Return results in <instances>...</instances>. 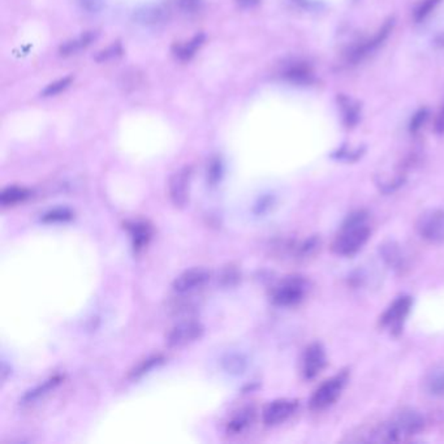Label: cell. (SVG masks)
<instances>
[{"label": "cell", "instance_id": "37", "mask_svg": "<svg viewBox=\"0 0 444 444\" xmlns=\"http://www.w3.org/2000/svg\"><path fill=\"white\" fill-rule=\"evenodd\" d=\"M239 4L242 7H246V8H251L258 4V0H239Z\"/></svg>", "mask_w": 444, "mask_h": 444}, {"label": "cell", "instance_id": "15", "mask_svg": "<svg viewBox=\"0 0 444 444\" xmlns=\"http://www.w3.org/2000/svg\"><path fill=\"white\" fill-rule=\"evenodd\" d=\"M379 253L386 262L387 266H390L392 270L397 272H403L406 267V254L400 245L395 242H387L380 245Z\"/></svg>", "mask_w": 444, "mask_h": 444}, {"label": "cell", "instance_id": "26", "mask_svg": "<svg viewBox=\"0 0 444 444\" xmlns=\"http://www.w3.org/2000/svg\"><path fill=\"white\" fill-rule=\"evenodd\" d=\"M72 218H73V213L69 209L58 207L45 214L42 221L45 223H66L69 222Z\"/></svg>", "mask_w": 444, "mask_h": 444}, {"label": "cell", "instance_id": "5", "mask_svg": "<svg viewBox=\"0 0 444 444\" xmlns=\"http://www.w3.org/2000/svg\"><path fill=\"white\" fill-rule=\"evenodd\" d=\"M413 306V299L410 296H399L392 301V304L387 308L379 318V323L383 329H387L391 334H401L406 318L410 314Z\"/></svg>", "mask_w": 444, "mask_h": 444}, {"label": "cell", "instance_id": "3", "mask_svg": "<svg viewBox=\"0 0 444 444\" xmlns=\"http://www.w3.org/2000/svg\"><path fill=\"white\" fill-rule=\"evenodd\" d=\"M308 280L301 275H290L274 287L271 301L280 308H292L301 304L308 293Z\"/></svg>", "mask_w": 444, "mask_h": 444}, {"label": "cell", "instance_id": "12", "mask_svg": "<svg viewBox=\"0 0 444 444\" xmlns=\"http://www.w3.org/2000/svg\"><path fill=\"white\" fill-rule=\"evenodd\" d=\"M392 27H394V20H388L386 24L379 29V31H378L377 34H376L373 38L369 39L367 42H364L362 45H360L358 47H356V49L353 50V51L349 54L350 61L357 63L360 60H362V59L365 58L367 55H369L371 51H374V50L377 49L379 45H382V43L386 40L388 34H390L391 30H392Z\"/></svg>", "mask_w": 444, "mask_h": 444}, {"label": "cell", "instance_id": "4", "mask_svg": "<svg viewBox=\"0 0 444 444\" xmlns=\"http://www.w3.org/2000/svg\"><path fill=\"white\" fill-rule=\"evenodd\" d=\"M348 378L349 374L347 370H343L336 376L329 378L323 383H320L310 397V409L319 412L334 406L347 386Z\"/></svg>", "mask_w": 444, "mask_h": 444}, {"label": "cell", "instance_id": "31", "mask_svg": "<svg viewBox=\"0 0 444 444\" xmlns=\"http://www.w3.org/2000/svg\"><path fill=\"white\" fill-rule=\"evenodd\" d=\"M71 77L61 78V80H59L57 82H52V84H50L49 87H46L45 90H43V96L45 97H51V96H57L59 94L60 91H63V90H66L68 87H69V84H71Z\"/></svg>", "mask_w": 444, "mask_h": 444}, {"label": "cell", "instance_id": "14", "mask_svg": "<svg viewBox=\"0 0 444 444\" xmlns=\"http://www.w3.org/2000/svg\"><path fill=\"white\" fill-rule=\"evenodd\" d=\"M256 421V409L253 406H244L235 412L225 425L228 435H240L245 433Z\"/></svg>", "mask_w": 444, "mask_h": 444}, {"label": "cell", "instance_id": "33", "mask_svg": "<svg viewBox=\"0 0 444 444\" xmlns=\"http://www.w3.org/2000/svg\"><path fill=\"white\" fill-rule=\"evenodd\" d=\"M179 8L183 10L184 13H195L201 8V0H177Z\"/></svg>", "mask_w": 444, "mask_h": 444}, {"label": "cell", "instance_id": "7", "mask_svg": "<svg viewBox=\"0 0 444 444\" xmlns=\"http://www.w3.org/2000/svg\"><path fill=\"white\" fill-rule=\"evenodd\" d=\"M212 279L210 271L205 267H193L184 271L174 283L172 290L177 296H191L203 290Z\"/></svg>", "mask_w": 444, "mask_h": 444}, {"label": "cell", "instance_id": "22", "mask_svg": "<svg viewBox=\"0 0 444 444\" xmlns=\"http://www.w3.org/2000/svg\"><path fill=\"white\" fill-rule=\"evenodd\" d=\"M240 279H242V272L235 265L225 266L221 272V276H219L221 286L224 288H232V287L237 286Z\"/></svg>", "mask_w": 444, "mask_h": 444}, {"label": "cell", "instance_id": "6", "mask_svg": "<svg viewBox=\"0 0 444 444\" xmlns=\"http://www.w3.org/2000/svg\"><path fill=\"white\" fill-rule=\"evenodd\" d=\"M418 235L431 244H444V210L431 209L421 214L415 223Z\"/></svg>", "mask_w": 444, "mask_h": 444}, {"label": "cell", "instance_id": "34", "mask_svg": "<svg viewBox=\"0 0 444 444\" xmlns=\"http://www.w3.org/2000/svg\"><path fill=\"white\" fill-rule=\"evenodd\" d=\"M80 4L89 13H97L103 7V0H80Z\"/></svg>", "mask_w": 444, "mask_h": 444}, {"label": "cell", "instance_id": "8", "mask_svg": "<svg viewBox=\"0 0 444 444\" xmlns=\"http://www.w3.org/2000/svg\"><path fill=\"white\" fill-rule=\"evenodd\" d=\"M205 327L198 320H184L168 332L165 343L170 348H183L202 338Z\"/></svg>", "mask_w": 444, "mask_h": 444}, {"label": "cell", "instance_id": "21", "mask_svg": "<svg viewBox=\"0 0 444 444\" xmlns=\"http://www.w3.org/2000/svg\"><path fill=\"white\" fill-rule=\"evenodd\" d=\"M286 77L288 78L295 84H310L313 81V72L309 67H306L305 64H297L290 67L286 72Z\"/></svg>", "mask_w": 444, "mask_h": 444}, {"label": "cell", "instance_id": "30", "mask_svg": "<svg viewBox=\"0 0 444 444\" xmlns=\"http://www.w3.org/2000/svg\"><path fill=\"white\" fill-rule=\"evenodd\" d=\"M441 0H425L415 13V21H422L425 20L433 10H435V7L439 4Z\"/></svg>", "mask_w": 444, "mask_h": 444}, {"label": "cell", "instance_id": "36", "mask_svg": "<svg viewBox=\"0 0 444 444\" xmlns=\"http://www.w3.org/2000/svg\"><path fill=\"white\" fill-rule=\"evenodd\" d=\"M117 51H120L119 46H112V47H110V49L103 51V52L101 54V59H102V60H106V59L108 58H114Z\"/></svg>", "mask_w": 444, "mask_h": 444}, {"label": "cell", "instance_id": "10", "mask_svg": "<svg viewBox=\"0 0 444 444\" xmlns=\"http://www.w3.org/2000/svg\"><path fill=\"white\" fill-rule=\"evenodd\" d=\"M327 367L326 350L319 343H313L304 350L301 358V373L306 380L318 377Z\"/></svg>", "mask_w": 444, "mask_h": 444}, {"label": "cell", "instance_id": "17", "mask_svg": "<svg viewBox=\"0 0 444 444\" xmlns=\"http://www.w3.org/2000/svg\"><path fill=\"white\" fill-rule=\"evenodd\" d=\"M424 386L429 395L444 399V367H435L430 370L425 377Z\"/></svg>", "mask_w": 444, "mask_h": 444}, {"label": "cell", "instance_id": "25", "mask_svg": "<svg viewBox=\"0 0 444 444\" xmlns=\"http://www.w3.org/2000/svg\"><path fill=\"white\" fill-rule=\"evenodd\" d=\"M93 33H87L85 36L80 37L77 39H73L71 42H67L63 47H61V55H72V54H76L77 51H80L84 47H87V45L93 40Z\"/></svg>", "mask_w": 444, "mask_h": 444}, {"label": "cell", "instance_id": "19", "mask_svg": "<svg viewBox=\"0 0 444 444\" xmlns=\"http://www.w3.org/2000/svg\"><path fill=\"white\" fill-rule=\"evenodd\" d=\"M29 189L22 186H8L0 194V203L3 207L16 206L19 203L25 202L30 197Z\"/></svg>", "mask_w": 444, "mask_h": 444}, {"label": "cell", "instance_id": "32", "mask_svg": "<svg viewBox=\"0 0 444 444\" xmlns=\"http://www.w3.org/2000/svg\"><path fill=\"white\" fill-rule=\"evenodd\" d=\"M427 116H429V112H427V110H420L418 112H415V116L412 117V120H410V124H409V131L412 132V133H417L422 126L425 124L426 120H427Z\"/></svg>", "mask_w": 444, "mask_h": 444}, {"label": "cell", "instance_id": "35", "mask_svg": "<svg viewBox=\"0 0 444 444\" xmlns=\"http://www.w3.org/2000/svg\"><path fill=\"white\" fill-rule=\"evenodd\" d=\"M435 132L439 135H444V108L439 112V115L435 120Z\"/></svg>", "mask_w": 444, "mask_h": 444}, {"label": "cell", "instance_id": "13", "mask_svg": "<svg viewBox=\"0 0 444 444\" xmlns=\"http://www.w3.org/2000/svg\"><path fill=\"white\" fill-rule=\"evenodd\" d=\"M170 16V10L162 4H147L135 12V20L146 27H154L163 24Z\"/></svg>", "mask_w": 444, "mask_h": 444}, {"label": "cell", "instance_id": "2", "mask_svg": "<svg viewBox=\"0 0 444 444\" xmlns=\"http://www.w3.org/2000/svg\"><path fill=\"white\" fill-rule=\"evenodd\" d=\"M424 417L412 408H401L380 427L377 435L382 442H404L422 431Z\"/></svg>", "mask_w": 444, "mask_h": 444}, {"label": "cell", "instance_id": "24", "mask_svg": "<svg viewBox=\"0 0 444 444\" xmlns=\"http://www.w3.org/2000/svg\"><path fill=\"white\" fill-rule=\"evenodd\" d=\"M163 362L162 356H151V357L146 358L144 361H141L137 367L131 371V378L132 379H138L147 374L150 370H153L155 367H158L159 364Z\"/></svg>", "mask_w": 444, "mask_h": 444}, {"label": "cell", "instance_id": "11", "mask_svg": "<svg viewBox=\"0 0 444 444\" xmlns=\"http://www.w3.org/2000/svg\"><path fill=\"white\" fill-rule=\"evenodd\" d=\"M191 182H192V168L184 167L175 172L168 184V193L171 202L176 207H185L189 202L191 193Z\"/></svg>", "mask_w": 444, "mask_h": 444}, {"label": "cell", "instance_id": "18", "mask_svg": "<svg viewBox=\"0 0 444 444\" xmlns=\"http://www.w3.org/2000/svg\"><path fill=\"white\" fill-rule=\"evenodd\" d=\"M128 230L131 232V237L133 242L135 251L144 249L151 239V227L146 222H133L128 224Z\"/></svg>", "mask_w": 444, "mask_h": 444}, {"label": "cell", "instance_id": "9", "mask_svg": "<svg viewBox=\"0 0 444 444\" xmlns=\"http://www.w3.org/2000/svg\"><path fill=\"white\" fill-rule=\"evenodd\" d=\"M299 400L278 399L269 403L262 412V420L266 426H278L288 421L299 409Z\"/></svg>", "mask_w": 444, "mask_h": 444}, {"label": "cell", "instance_id": "28", "mask_svg": "<svg viewBox=\"0 0 444 444\" xmlns=\"http://www.w3.org/2000/svg\"><path fill=\"white\" fill-rule=\"evenodd\" d=\"M203 36H197L194 37L191 42L185 43L183 46H180L177 51H176V55L180 59H189L191 57H193L194 52L197 51V49L202 45Z\"/></svg>", "mask_w": 444, "mask_h": 444}, {"label": "cell", "instance_id": "27", "mask_svg": "<svg viewBox=\"0 0 444 444\" xmlns=\"http://www.w3.org/2000/svg\"><path fill=\"white\" fill-rule=\"evenodd\" d=\"M341 106L344 111V119L348 126H353L358 121V106L348 98H341Z\"/></svg>", "mask_w": 444, "mask_h": 444}, {"label": "cell", "instance_id": "16", "mask_svg": "<svg viewBox=\"0 0 444 444\" xmlns=\"http://www.w3.org/2000/svg\"><path fill=\"white\" fill-rule=\"evenodd\" d=\"M61 380H63L61 376H54V377L49 378L42 385L34 387L33 390H30L29 392H27L24 397L21 399V404L22 406H33V404H36L40 399L49 395L50 392H52L61 383Z\"/></svg>", "mask_w": 444, "mask_h": 444}, {"label": "cell", "instance_id": "29", "mask_svg": "<svg viewBox=\"0 0 444 444\" xmlns=\"http://www.w3.org/2000/svg\"><path fill=\"white\" fill-rule=\"evenodd\" d=\"M223 165L219 158H213L207 167V180L212 185L219 183L222 179Z\"/></svg>", "mask_w": 444, "mask_h": 444}, {"label": "cell", "instance_id": "1", "mask_svg": "<svg viewBox=\"0 0 444 444\" xmlns=\"http://www.w3.org/2000/svg\"><path fill=\"white\" fill-rule=\"evenodd\" d=\"M371 230L369 225V214L357 210L349 214L335 236L331 249L341 257H352L357 254L369 242Z\"/></svg>", "mask_w": 444, "mask_h": 444}, {"label": "cell", "instance_id": "23", "mask_svg": "<svg viewBox=\"0 0 444 444\" xmlns=\"http://www.w3.org/2000/svg\"><path fill=\"white\" fill-rule=\"evenodd\" d=\"M223 367L227 373L240 376L246 369V361L240 355H228L223 360Z\"/></svg>", "mask_w": 444, "mask_h": 444}, {"label": "cell", "instance_id": "20", "mask_svg": "<svg viewBox=\"0 0 444 444\" xmlns=\"http://www.w3.org/2000/svg\"><path fill=\"white\" fill-rule=\"evenodd\" d=\"M319 245H320V242H319L318 237L313 236V237H309V239H306L304 242L292 244V245L288 246V249L292 251L295 258L306 260V258L314 256L318 251Z\"/></svg>", "mask_w": 444, "mask_h": 444}]
</instances>
